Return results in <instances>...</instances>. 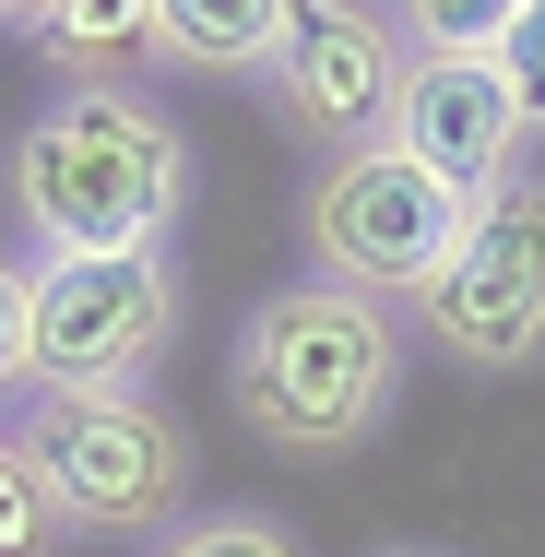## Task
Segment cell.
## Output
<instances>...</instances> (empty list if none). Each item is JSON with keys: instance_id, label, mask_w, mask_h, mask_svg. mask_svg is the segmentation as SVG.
Instances as JSON below:
<instances>
[{"instance_id": "6da1fadb", "label": "cell", "mask_w": 545, "mask_h": 557, "mask_svg": "<svg viewBox=\"0 0 545 557\" xmlns=\"http://www.w3.org/2000/svg\"><path fill=\"white\" fill-rule=\"evenodd\" d=\"M225 404L285 462H356L404 416V333L356 285H273L225 344Z\"/></svg>"}, {"instance_id": "7a4b0ae2", "label": "cell", "mask_w": 545, "mask_h": 557, "mask_svg": "<svg viewBox=\"0 0 545 557\" xmlns=\"http://www.w3.org/2000/svg\"><path fill=\"white\" fill-rule=\"evenodd\" d=\"M12 225L48 249H166L190 214V131L143 84H60L12 131Z\"/></svg>"}, {"instance_id": "3957f363", "label": "cell", "mask_w": 545, "mask_h": 557, "mask_svg": "<svg viewBox=\"0 0 545 557\" xmlns=\"http://www.w3.org/2000/svg\"><path fill=\"white\" fill-rule=\"evenodd\" d=\"M12 440L48 474L60 522H72V534H108V546H154V534L190 522V498H202L190 428H178L154 392H24Z\"/></svg>"}, {"instance_id": "277c9868", "label": "cell", "mask_w": 545, "mask_h": 557, "mask_svg": "<svg viewBox=\"0 0 545 557\" xmlns=\"http://www.w3.org/2000/svg\"><path fill=\"white\" fill-rule=\"evenodd\" d=\"M462 225H474V202H462L450 178H428V166L380 131V143L332 154L321 178H309L297 237H309L321 285H356V297H428L438 261L462 249Z\"/></svg>"}, {"instance_id": "5b68a950", "label": "cell", "mask_w": 545, "mask_h": 557, "mask_svg": "<svg viewBox=\"0 0 545 557\" xmlns=\"http://www.w3.org/2000/svg\"><path fill=\"white\" fill-rule=\"evenodd\" d=\"M178 356L166 249H48L36 261V392H143Z\"/></svg>"}, {"instance_id": "8992f818", "label": "cell", "mask_w": 545, "mask_h": 557, "mask_svg": "<svg viewBox=\"0 0 545 557\" xmlns=\"http://www.w3.org/2000/svg\"><path fill=\"white\" fill-rule=\"evenodd\" d=\"M416 321L450 368L474 380H522L545 368V178H498L462 249L438 261V285L416 297Z\"/></svg>"}, {"instance_id": "52a82bcc", "label": "cell", "mask_w": 545, "mask_h": 557, "mask_svg": "<svg viewBox=\"0 0 545 557\" xmlns=\"http://www.w3.org/2000/svg\"><path fill=\"white\" fill-rule=\"evenodd\" d=\"M404 36H392V12L380 0H297V24H285V48H273V119L309 143V154H356V143H380L392 131V96H404Z\"/></svg>"}, {"instance_id": "ba28073f", "label": "cell", "mask_w": 545, "mask_h": 557, "mask_svg": "<svg viewBox=\"0 0 545 557\" xmlns=\"http://www.w3.org/2000/svg\"><path fill=\"white\" fill-rule=\"evenodd\" d=\"M392 143L450 178L462 202H486L498 178H522V96H510V72L486 60V48H416L404 60V96H392Z\"/></svg>"}, {"instance_id": "9c48e42d", "label": "cell", "mask_w": 545, "mask_h": 557, "mask_svg": "<svg viewBox=\"0 0 545 557\" xmlns=\"http://www.w3.org/2000/svg\"><path fill=\"white\" fill-rule=\"evenodd\" d=\"M297 0H154V72H202V84H261L285 48Z\"/></svg>"}, {"instance_id": "30bf717a", "label": "cell", "mask_w": 545, "mask_h": 557, "mask_svg": "<svg viewBox=\"0 0 545 557\" xmlns=\"http://www.w3.org/2000/svg\"><path fill=\"white\" fill-rule=\"evenodd\" d=\"M24 36L60 84H131L154 60V0H48Z\"/></svg>"}, {"instance_id": "8fae6325", "label": "cell", "mask_w": 545, "mask_h": 557, "mask_svg": "<svg viewBox=\"0 0 545 557\" xmlns=\"http://www.w3.org/2000/svg\"><path fill=\"white\" fill-rule=\"evenodd\" d=\"M72 546V522H60V498H48V474L24 462V440L0 428V557H60Z\"/></svg>"}, {"instance_id": "7c38bea8", "label": "cell", "mask_w": 545, "mask_h": 557, "mask_svg": "<svg viewBox=\"0 0 545 557\" xmlns=\"http://www.w3.org/2000/svg\"><path fill=\"white\" fill-rule=\"evenodd\" d=\"M143 557H309L273 510H190V522H166Z\"/></svg>"}, {"instance_id": "4fadbf2b", "label": "cell", "mask_w": 545, "mask_h": 557, "mask_svg": "<svg viewBox=\"0 0 545 557\" xmlns=\"http://www.w3.org/2000/svg\"><path fill=\"white\" fill-rule=\"evenodd\" d=\"M510 24H522V0H392L404 48H498Z\"/></svg>"}, {"instance_id": "5bb4252c", "label": "cell", "mask_w": 545, "mask_h": 557, "mask_svg": "<svg viewBox=\"0 0 545 557\" xmlns=\"http://www.w3.org/2000/svg\"><path fill=\"white\" fill-rule=\"evenodd\" d=\"M0 392L24 404L36 392V261L0 249Z\"/></svg>"}, {"instance_id": "9a60e30c", "label": "cell", "mask_w": 545, "mask_h": 557, "mask_svg": "<svg viewBox=\"0 0 545 557\" xmlns=\"http://www.w3.org/2000/svg\"><path fill=\"white\" fill-rule=\"evenodd\" d=\"M486 60L510 72V96H522V131H545V0H522V24H510Z\"/></svg>"}, {"instance_id": "2e32d148", "label": "cell", "mask_w": 545, "mask_h": 557, "mask_svg": "<svg viewBox=\"0 0 545 557\" xmlns=\"http://www.w3.org/2000/svg\"><path fill=\"white\" fill-rule=\"evenodd\" d=\"M36 12H48V0H0V24H36Z\"/></svg>"}, {"instance_id": "e0dca14e", "label": "cell", "mask_w": 545, "mask_h": 557, "mask_svg": "<svg viewBox=\"0 0 545 557\" xmlns=\"http://www.w3.org/2000/svg\"><path fill=\"white\" fill-rule=\"evenodd\" d=\"M368 557H450V546H368Z\"/></svg>"}]
</instances>
